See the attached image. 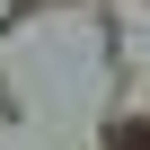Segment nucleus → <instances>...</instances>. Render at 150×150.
Masks as SVG:
<instances>
[{
    "instance_id": "obj_1",
    "label": "nucleus",
    "mask_w": 150,
    "mask_h": 150,
    "mask_svg": "<svg viewBox=\"0 0 150 150\" xmlns=\"http://www.w3.org/2000/svg\"><path fill=\"white\" fill-rule=\"evenodd\" d=\"M106 150H150V124H124V132H115Z\"/></svg>"
}]
</instances>
